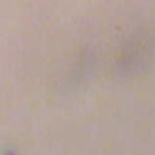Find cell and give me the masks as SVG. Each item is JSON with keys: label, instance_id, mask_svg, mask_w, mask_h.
I'll use <instances>...</instances> for the list:
<instances>
[]
</instances>
